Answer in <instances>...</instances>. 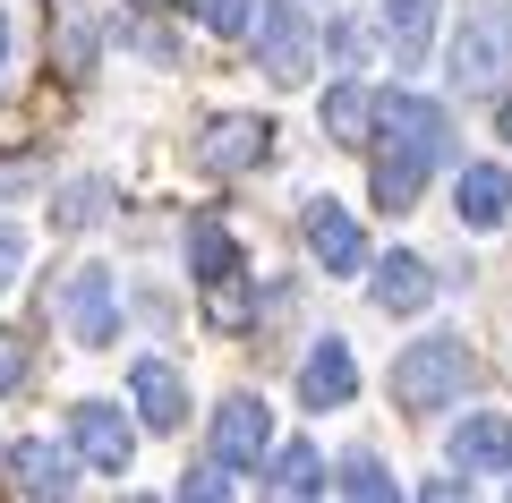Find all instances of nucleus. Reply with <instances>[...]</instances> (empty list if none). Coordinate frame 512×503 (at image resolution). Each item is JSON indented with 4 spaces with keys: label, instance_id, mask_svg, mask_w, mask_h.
Returning a JSON list of instances; mask_svg holds the SVG:
<instances>
[{
    "label": "nucleus",
    "instance_id": "obj_23",
    "mask_svg": "<svg viewBox=\"0 0 512 503\" xmlns=\"http://www.w3.org/2000/svg\"><path fill=\"white\" fill-rule=\"evenodd\" d=\"M197 18H205V35H248L256 0H197Z\"/></svg>",
    "mask_w": 512,
    "mask_h": 503
},
{
    "label": "nucleus",
    "instance_id": "obj_4",
    "mask_svg": "<svg viewBox=\"0 0 512 503\" xmlns=\"http://www.w3.org/2000/svg\"><path fill=\"white\" fill-rule=\"evenodd\" d=\"M376 128L402 145V154H419L427 171H436V162H453V120H444V103H427V94H410V86L376 94Z\"/></svg>",
    "mask_w": 512,
    "mask_h": 503
},
{
    "label": "nucleus",
    "instance_id": "obj_9",
    "mask_svg": "<svg viewBox=\"0 0 512 503\" xmlns=\"http://www.w3.org/2000/svg\"><path fill=\"white\" fill-rule=\"evenodd\" d=\"M265 145H274V128H265V120H214V128L197 137V171H214V180L256 171V162H265Z\"/></svg>",
    "mask_w": 512,
    "mask_h": 503
},
{
    "label": "nucleus",
    "instance_id": "obj_7",
    "mask_svg": "<svg viewBox=\"0 0 512 503\" xmlns=\"http://www.w3.org/2000/svg\"><path fill=\"white\" fill-rule=\"evenodd\" d=\"M265 452H274V410H265L256 393H231L214 410V461L222 469H256Z\"/></svg>",
    "mask_w": 512,
    "mask_h": 503
},
{
    "label": "nucleus",
    "instance_id": "obj_20",
    "mask_svg": "<svg viewBox=\"0 0 512 503\" xmlns=\"http://www.w3.org/2000/svg\"><path fill=\"white\" fill-rule=\"evenodd\" d=\"M265 486H274V495H325V461H316V444H291V452H274Z\"/></svg>",
    "mask_w": 512,
    "mask_h": 503
},
{
    "label": "nucleus",
    "instance_id": "obj_21",
    "mask_svg": "<svg viewBox=\"0 0 512 503\" xmlns=\"http://www.w3.org/2000/svg\"><path fill=\"white\" fill-rule=\"evenodd\" d=\"M333 486H342V495H359V503H384V495H402V486H393V469H384L376 452H350Z\"/></svg>",
    "mask_w": 512,
    "mask_h": 503
},
{
    "label": "nucleus",
    "instance_id": "obj_25",
    "mask_svg": "<svg viewBox=\"0 0 512 503\" xmlns=\"http://www.w3.org/2000/svg\"><path fill=\"white\" fill-rule=\"evenodd\" d=\"M26 384V333H0V393Z\"/></svg>",
    "mask_w": 512,
    "mask_h": 503
},
{
    "label": "nucleus",
    "instance_id": "obj_11",
    "mask_svg": "<svg viewBox=\"0 0 512 503\" xmlns=\"http://www.w3.org/2000/svg\"><path fill=\"white\" fill-rule=\"evenodd\" d=\"M367 299H376L384 316H419V307L436 299V265L410 256V248H393V256L376 265V282H367Z\"/></svg>",
    "mask_w": 512,
    "mask_h": 503
},
{
    "label": "nucleus",
    "instance_id": "obj_14",
    "mask_svg": "<svg viewBox=\"0 0 512 503\" xmlns=\"http://www.w3.org/2000/svg\"><path fill=\"white\" fill-rule=\"evenodd\" d=\"M128 393H137V418L163 427V435L188 418V384H180V367H171V359H137V367H128Z\"/></svg>",
    "mask_w": 512,
    "mask_h": 503
},
{
    "label": "nucleus",
    "instance_id": "obj_22",
    "mask_svg": "<svg viewBox=\"0 0 512 503\" xmlns=\"http://www.w3.org/2000/svg\"><path fill=\"white\" fill-rule=\"evenodd\" d=\"M103 197H111L103 180H77L69 197H60V214H52V222H60V231H86V222H103Z\"/></svg>",
    "mask_w": 512,
    "mask_h": 503
},
{
    "label": "nucleus",
    "instance_id": "obj_15",
    "mask_svg": "<svg viewBox=\"0 0 512 503\" xmlns=\"http://www.w3.org/2000/svg\"><path fill=\"white\" fill-rule=\"evenodd\" d=\"M9 486H18V495H69L77 486V461L60 444H43V435H26L18 452H9Z\"/></svg>",
    "mask_w": 512,
    "mask_h": 503
},
{
    "label": "nucleus",
    "instance_id": "obj_2",
    "mask_svg": "<svg viewBox=\"0 0 512 503\" xmlns=\"http://www.w3.org/2000/svg\"><path fill=\"white\" fill-rule=\"evenodd\" d=\"M461 384H470V342L461 333H427V342H410L402 359H393V401L402 410H453Z\"/></svg>",
    "mask_w": 512,
    "mask_h": 503
},
{
    "label": "nucleus",
    "instance_id": "obj_26",
    "mask_svg": "<svg viewBox=\"0 0 512 503\" xmlns=\"http://www.w3.org/2000/svg\"><path fill=\"white\" fill-rule=\"evenodd\" d=\"M180 495H205V503H214V495H231V486H222V469H188Z\"/></svg>",
    "mask_w": 512,
    "mask_h": 503
},
{
    "label": "nucleus",
    "instance_id": "obj_1",
    "mask_svg": "<svg viewBox=\"0 0 512 503\" xmlns=\"http://www.w3.org/2000/svg\"><path fill=\"white\" fill-rule=\"evenodd\" d=\"M453 94H495L512 77V0H478L453 26Z\"/></svg>",
    "mask_w": 512,
    "mask_h": 503
},
{
    "label": "nucleus",
    "instance_id": "obj_13",
    "mask_svg": "<svg viewBox=\"0 0 512 503\" xmlns=\"http://www.w3.org/2000/svg\"><path fill=\"white\" fill-rule=\"evenodd\" d=\"M308 256H316L325 273H359V265H367V239H359V222H350L333 197H316V205H308Z\"/></svg>",
    "mask_w": 512,
    "mask_h": 503
},
{
    "label": "nucleus",
    "instance_id": "obj_16",
    "mask_svg": "<svg viewBox=\"0 0 512 503\" xmlns=\"http://www.w3.org/2000/svg\"><path fill=\"white\" fill-rule=\"evenodd\" d=\"M376 18H384L393 60H402V69H419L427 43H436V0H376Z\"/></svg>",
    "mask_w": 512,
    "mask_h": 503
},
{
    "label": "nucleus",
    "instance_id": "obj_8",
    "mask_svg": "<svg viewBox=\"0 0 512 503\" xmlns=\"http://www.w3.org/2000/svg\"><path fill=\"white\" fill-rule=\"evenodd\" d=\"M453 469L461 478H495V469H512V418H495V410H470L453 427Z\"/></svg>",
    "mask_w": 512,
    "mask_h": 503
},
{
    "label": "nucleus",
    "instance_id": "obj_27",
    "mask_svg": "<svg viewBox=\"0 0 512 503\" xmlns=\"http://www.w3.org/2000/svg\"><path fill=\"white\" fill-rule=\"evenodd\" d=\"M0 86H9V9H0Z\"/></svg>",
    "mask_w": 512,
    "mask_h": 503
},
{
    "label": "nucleus",
    "instance_id": "obj_19",
    "mask_svg": "<svg viewBox=\"0 0 512 503\" xmlns=\"http://www.w3.org/2000/svg\"><path fill=\"white\" fill-rule=\"evenodd\" d=\"M316 120H325V137H333V145H367V128H376V94H359V86H333Z\"/></svg>",
    "mask_w": 512,
    "mask_h": 503
},
{
    "label": "nucleus",
    "instance_id": "obj_5",
    "mask_svg": "<svg viewBox=\"0 0 512 503\" xmlns=\"http://www.w3.org/2000/svg\"><path fill=\"white\" fill-rule=\"evenodd\" d=\"M69 452L86 469H103V478H128V461H137V427L120 418V401H77V410H69Z\"/></svg>",
    "mask_w": 512,
    "mask_h": 503
},
{
    "label": "nucleus",
    "instance_id": "obj_12",
    "mask_svg": "<svg viewBox=\"0 0 512 503\" xmlns=\"http://www.w3.org/2000/svg\"><path fill=\"white\" fill-rule=\"evenodd\" d=\"M453 214L470 222V231H504V222H512V171L470 162V171L453 180Z\"/></svg>",
    "mask_w": 512,
    "mask_h": 503
},
{
    "label": "nucleus",
    "instance_id": "obj_6",
    "mask_svg": "<svg viewBox=\"0 0 512 503\" xmlns=\"http://www.w3.org/2000/svg\"><path fill=\"white\" fill-rule=\"evenodd\" d=\"M60 316H69V333L86 350H111L120 342V282H111L103 265H77L69 290H60Z\"/></svg>",
    "mask_w": 512,
    "mask_h": 503
},
{
    "label": "nucleus",
    "instance_id": "obj_10",
    "mask_svg": "<svg viewBox=\"0 0 512 503\" xmlns=\"http://www.w3.org/2000/svg\"><path fill=\"white\" fill-rule=\"evenodd\" d=\"M350 393H359V359H350L342 333H325V342L308 350V367H299V401H308V410H342Z\"/></svg>",
    "mask_w": 512,
    "mask_h": 503
},
{
    "label": "nucleus",
    "instance_id": "obj_3",
    "mask_svg": "<svg viewBox=\"0 0 512 503\" xmlns=\"http://www.w3.org/2000/svg\"><path fill=\"white\" fill-rule=\"evenodd\" d=\"M256 69L274 77V86H299V77L316 69V26L299 0H256Z\"/></svg>",
    "mask_w": 512,
    "mask_h": 503
},
{
    "label": "nucleus",
    "instance_id": "obj_24",
    "mask_svg": "<svg viewBox=\"0 0 512 503\" xmlns=\"http://www.w3.org/2000/svg\"><path fill=\"white\" fill-rule=\"evenodd\" d=\"M18 273H26V231L0 222V290H18Z\"/></svg>",
    "mask_w": 512,
    "mask_h": 503
},
{
    "label": "nucleus",
    "instance_id": "obj_28",
    "mask_svg": "<svg viewBox=\"0 0 512 503\" xmlns=\"http://www.w3.org/2000/svg\"><path fill=\"white\" fill-rule=\"evenodd\" d=\"M504 145H512V94H504Z\"/></svg>",
    "mask_w": 512,
    "mask_h": 503
},
{
    "label": "nucleus",
    "instance_id": "obj_18",
    "mask_svg": "<svg viewBox=\"0 0 512 503\" xmlns=\"http://www.w3.org/2000/svg\"><path fill=\"white\" fill-rule=\"evenodd\" d=\"M367 188H376L384 214H410V205H419V188H427V162L402 154V145H384V154H376V180H367Z\"/></svg>",
    "mask_w": 512,
    "mask_h": 503
},
{
    "label": "nucleus",
    "instance_id": "obj_17",
    "mask_svg": "<svg viewBox=\"0 0 512 503\" xmlns=\"http://www.w3.org/2000/svg\"><path fill=\"white\" fill-rule=\"evenodd\" d=\"M188 273H197L205 290H214V282H239V248H231V231H222L214 214L188 222Z\"/></svg>",
    "mask_w": 512,
    "mask_h": 503
}]
</instances>
